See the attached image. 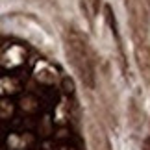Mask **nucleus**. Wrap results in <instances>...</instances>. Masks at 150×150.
<instances>
[{
    "label": "nucleus",
    "mask_w": 150,
    "mask_h": 150,
    "mask_svg": "<svg viewBox=\"0 0 150 150\" xmlns=\"http://www.w3.org/2000/svg\"><path fill=\"white\" fill-rule=\"evenodd\" d=\"M65 52L67 57L71 61L72 69L76 71L78 78L82 80V83L89 89H95L96 85V74H95V67H93V59L87 50V45L78 33L69 32V35L65 39Z\"/></svg>",
    "instance_id": "obj_1"
},
{
    "label": "nucleus",
    "mask_w": 150,
    "mask_h": 150,
    "mask_svg": "<svg viewBox=\"0 0 150 150\" xmlns=\"http://www.w3.org/2000/svg\"><path fill=\"white\" fill-rule=\"evenodd\" d=\"M135 61H137V67H139L145 82L150 85V48L145 47V45H137L135 47Z\"/></svg>",
    "instance_id": "obj_2"
},
{
    "label": "nucleus",
    "mask_w": 150,
    "mask_h": 150,
    "mask_svg": "<svg viewBox=\"0 0 150 150\" xmlns=\"http://www.w3.org/2000/svg\"><path fill=\"white\" fill-rule=\"evenodd\" d=\"M87 2H89L91 11H93V13H96V11H98V8H100V0H87Z\"/></svg>",
    "instance_id": "obj_3"
}]
</instances>
